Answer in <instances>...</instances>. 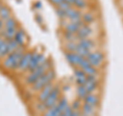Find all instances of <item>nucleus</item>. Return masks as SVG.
I'll use <instances>...</instances> for the list:
<instances>
[{"instance_id": "nucleus-1", "label": "nucleus", "mask_w": 123, "mask_h": 116, "mask_svg": "<svg viewBox=\"0 0 123 116\" xmlns=\"http://www.w3.org/2000/svg\"><path fill=\"white\" fill-rule=\"evenodd\" d=\"M27 49L25 48V45H23V46H18L14 52L8 53L4 59L1 60L2 68L6 71H15L23 55H24Z\"/></svg>"}, {"instance_id": "nucleus-2", "label": "nucleus", "mask_w": 123, "mask_h": 116, "mask_svg": "<svg viewBox=\"0 0 123 116\" xmlns=\"http://www.w3.org/2000/svg\"><path fill=\"white\" fill-rule=\"evenodd\" d=\"M50 68H51V61L50 60H46L43 64L37 66V67L35 69H33L32 71L28 72V74L25 76L24 83L26 84V85L30 86L31 84H33L41 75H43L44 73L47 70H49Z\"/></svg>"}, {"instance_id": "nucleus-3", "label": "nucleus", "mask_w": 123, "mask_h": 116, "mask_svg": "<svg viewBox=\"0 0 123 116\" xmlns=\"http://www.w3.org/2000/svg\"><path fill=\"white\" fill-rule=\"evenodd\" d=\"M55 78V72L52 68L47 70L43 75H41L33 84L30 85V92H38L41 88H43L46 84L52 82Z\"/></svg>"}, {"instance_id": "nucleus-4", "label": "nucleus", "mask_w": 123, "mask_h": 116, "mask_svg": "<svg viewBox=\"0 0 123 116\" xmlns=\"http://www.w3.org/2000/svg\"><path fill=\"white\" fill-rule=\"evenodd\" d=\"M18 29V24L13 17H10L3 22V29L0 32V36H2L6 40L13 39L14 34Z\"/></svg>"}, {"instance_id": "nucleus-5", "label": "nucleus", "mask_w": 123, "mask_h": 116, "mask_svg": "<svg viewBox=\"0 0 123 116\" xmlns=\"http://www.w3.org/2000/svg\"><path fill=\"white\" fill-rule=\"evenodd\" d=\"M60 95H61V86L60 85H55L53 86L52 90L50 91V94L48 95V97L46 98V100L43 102L45 104L46 108H49L53 105H55V104L59 102L60 100Z\"/></svg>"}, {"instance_id": "nucleus-6", "label": "nucleus", "mask_w": 123, "mask_h": 116, "mask_svg": "<svg viewBox=\"0 0 123 116\" xmlns=\"http://www.w3.org/2000/svg\"><path fill=\"white\" fill-rule=\"evenodd\" d=\"M86 59L91 66H93L95 68H98L99 66L102 65L103 61L105 60V55H104L102 52L95 51V52H90L89 55L86 57Z\"/></svg>"}, {"instance_id": "nucleus-7", "label": "nucleus", "mask_w": 123, "mask_h": 116, "mask_svg": "<svg viewBox=\"0 0 123 116\" xmlns=\"http://www.w3.org/2000/svg\"><path fill=\"white\" fill-rule=\"evenodd\" d=\"M31 57H32V52L30 51H26L23 55L22 59L20 61V63L18 65V68H17V72L18 73H24V72H27L28 70V67H29V64H30V60H31Z\"/></svg>"}, {"instance_id": "nucleus-8", "label": "nucleus", "mask_w": 123, "mask_h": 116, "mask_svg": "<svg viewBox=\"0 0 123 116\" xmlns=\"http://www.w3.org/2000/svg\"><path fill=\"white\" fill-rule=\"evenodd\" d=\"M65 57H66L67 61L72 66H77V67H78L79 64L81 63V61L84 59L83 57L78 55V53L75 52H65Z\"/></svg>"}, {"instance_id": "nucleus-9", "label": "nucleus", "mask_w": 123, "mask_h": 116, "mask_svg": "<svg viewBox=\"0 0 123 116\" xmlns=\"http://www.w3.org/2000/svg\"><path fill=\"white\" fill-rule=\"evenodd\" d=\"M53 86H55V83H53V81L48 84H46V85L41 88V90L38 91V96H37V101L38 102H44L46 98L48 97V95L50 94V91L52 90Z\"/></svg>"}, {"instance_id": "nucleus-10", "label": "nucleus", "mask_w": 123, "mask_h": 116, "mask_svg": "<svg viewBox=\"0 0 123 116\" xmlns=\"http://www.w3.org/2000/svg\"><path fill=\"white\" fill-rule=\"evenodd\" d=\"M92 32H93V30H92V28L88 24L83 25L82 27H80L79 30L75 33L76 37H77V40L82 39V38H88L92 34Z\"/></svg>"}, {"instance_id": "nucleus-11", "label": "nucleus", "mask_w": 123, "mask_h": 116, "mask_svg": "<svg viewBox=\"0 0 123 116\" xmlns=\"http://www.w3.org/2000/svg\"><path fill=\"white\" fill-rule=\"evenodd\" d=\"M66 17L68 20H70V22L76 23V22L81 21L82 14L78 9H75V8H73V7H71V8L66 10Z\"/></svg>"}, {"instance_id": "nucleus-12", "label": "nucleus", "mask_w": 123, "mask_h": 116, "mask_svg": "<svg viewBox=\"0 0 123 116\" xmlns=\"http://www.w3.org/2000/svg\"><path fill=\"white\" fill-rule=\"evenodd\" d=\"M83 25H85L84 24V22L81 20V21H79V22H69L67 23L66 25H65V31H67V32H71V33H76L77 31L79 30L80 27H82Z\"/></svg>"}, {"instance_id": "nucleus-13", "label": "nucleus", "mask_w": 123, "mask_h": 116, "mask_svg": "<svg viewBox=\"0 0 123 116\" xmlns=\"http://www.w3.org/2000/svg\"><path fill=\"white\" fill-rule=\"evenodd\" d=\"M13 39L17 41V43L20 46L25 45V43H26V33H25V31L23 29H21V28H18L17 30V32H15V34H14Z\"/></svg>"}, {"instance_id": "nucleus-14", "label": "nucleus", "mask_w": 123, "mask_h": 116, "mask_svg": "<svg viewBox=\"0 0 123 116\" xmlns=\"http://www.w3.org/2000/svg\"><path fill=\"white\" fill-rule=\"evenodd\" d=\"M82 101H83L84 103L89 104V105H91V106L97 107L98 104H99V98H98V96L93 95L92 92H90V94H87V95L85 96V98H84Z\"/></svg>"}, {"instance_id": "nucleus-15", "label": "nucleus", "mask_w": 123, "mask_h": 116, "mask_svg": "<svg viewBox=\"0 0 123 116\" xmlns=\"http://www.w3.org/2000/svg\"><path fill=\"white\" fill-rule=\"evenodd\" d=\"M77 44H78L79 46H81V47H83V48L89 49V51L95 46L94 41L89 39V38H82V39H78L77 40Z\"/></svg>"}, {"instance_id": "nucleus-16", "label": "nucleus", "mask_w": 123, "mask_h": 116, "mask_svg": "<svg viewBox=\"0 0 123 116\" xmlns=\"http://www.w3.org/2000/svg\"><path fill=\"white\" fill-rule=\"evenodd\" d=\"M61 114H62V112L59 108H57L56 104H55V105L47 108V109L41 114V116H59Z\"/></svg>"}, {"instance_id": "nucleus-17", "label": "nucleus", "mask_w": 123, "mask_h": 116, "mask_svg": "<svg viewBox=\"0 0 123 116\" xmlns=\"http://www.w3.org/2000/svg\"><path fill=\"white\" fill-rule=\"evenodd\" d=\"M10 17H12L10 9L7 6H5L4 4H1V3H0V19L4 22L5 20L9 19Z\"/></svg>"}, {"instance_id": "nucleus-18", "label": "nucleus", "mask_w": 123, "mask_h": 116, "mask_svg": "<svg viewBox=\"0 0 123 116\" xmlns=\"http://www.w3.org/2000/svg\"><path fill=\"white\" fill-rule=\"evenodd\" d=\"M98 84H99L98 79H97V80H86V83L84 84V86H85L88 94H90V92L94 91L95 90H97Z\"/></svg>"}, {"instance_id": "nucleus-19", "label": "nucleus", "mask_w": 123, "mask_h": 116, "mask_svg": "<svg viewBox=\"0 0 123 116\" xmlns=\"http://www.w3.org/2000/svg\"><path fill=\"white\" fill-rule=\"evenodd\" d=\"M82 70H83L84 73H85V75H98V68H95L91 65H88V66H86V67L82 68Z\"/></svg>"}, {"instance_id": "nucleus-20", "label": "nucleus", "mask_w": 123, "mask_h": 116, "mask_svg": "<svg viewBox=\"0 0 123 116\" xmlns=\"http://www.w3.org/2000/svg\"><path fill=\"white\" fill-rule=\"evenodd\" d=\"M94 108H95L94 106H91V105H89V104H87V103H83L82 106H81V111L91 116L92 114H93V112H94Z\"/></svg>"}, {"instance_id": "nucleus-21", "label": "nucleus", "mask_w": 123, "mask_h": 116, "mask_svg": "<svg viewBox=\"0 0 123 116\" xmlns=\"http://www.w3.org/2000/svg\"><path fill=\"white\" fill-rule=\"evenodd\" d=\"M76 94H77V96H78L79 99L83 100L88 92H87L86 88H85V86H84V85H78V86H77V88H76Z\"/></svg>"}, {"instance_id": "nucleus-22", "label": "nucleus", "mask_w": 123, "mask_h": 116, "mask_svg": "<svg viewBox=\"0 0 123 116\" xmlns=\"http://www.w3.org/2000/svg\"><path fill=\"white\" fill-rule=\"evenodd\" d=\"M75 52H77L78 55H80L83 58H86L90 53V51L89 49H86V48H83V47H81V46H79L78 44H77L76 48H75Z\"/></svg>"}, {"instance_id": "nucleus-23", "label": "nucleus", "mask_w": 123, "mask_h": 116, "mask_svg": "<svg viewBox=\"0 0 123 116\" xmlns=\"http://www.w3.org/2000/svg\"><path fill=\"white\" fill-rule=\"evenodd\" d=\"M94 15L92 14L91 13H84L82 15V18H81V20L84 22V24H90V23H92L94 21Z\"/></svg>"}, {"instance_id": "nucleus-24", "label": "nucleus", "mask_w": 123, "mask_h": 116, "mask_svg": "<svg viewBox=\"0 0 123 116\" xmlns=\"http://www.w3.org/2000/svg\"><path fill=\"white\" fill-rule=\"evenodd\" d=\"M69 105V102H68V100L66 99V98H62V99H60L59 100V102L56 103V106H57V108L61 110V112L63 113V111L65 110V108H66L67 106Z\"/></svg>"}, {"instance_id": "nucleus-25", "label": "nucleus", "mask_w": 123, "mask_h": 116, "mask_svg": "<svg viewBox=\"0 0 123 116\" xmlns=\"http://www.w3.org/2000/svg\"><path fill=\"white\" fill-rule=\"evenodd\" d=\"M64 38L66 39V41H77L76 34L71 33V32H67V31H65V33H64Z\"/></svg>"}, {"instance_id": "nucleus-26", "label": "nucleus", "mask_w": 123, "mask_h": 116, "mask_svg": "<svg viewBox=\"0 0 123 116\" xmlns=\"http://www.w3.org/2000/svg\"><path fill=\"white\" fill-rule=\"evenodd\" d=\"M76 46H77L76 41H67V43L65 44V48L67 49V52H75Z\"/></svg>"}, {"instance_id": "nucleus-27", "label": "nucleus", "mask_w": 123, "mask_h": 116, "mask_svg": "<svg viewBox=\"0 0 123 116\" xmlns=\"http://www.w3.org/2000/svg\"><path fill=\"white\" fill-rule=\"evenodd\" d=\"M81 101H82L81 99H75L71 104L72 109L73 110H79L80 108H81V106H82V102Z\"/></svg>"}, {"instance_id": "nucleus-28", "label": "nucleus", "mask_w": 123, "mask_h": 116, "mask_svg": "<svg viewBox=\"0 0 123 116\" xmlns=\"http://www.w3.org/2000/svg\"><path fill=\"white\" fill-rule=\"evenodd\" d=\"M35 109H36L37 112H39V113L42 114L46 109H47V108H46L45 104L43 102H37V104L35 105Z\"/></svg>"}, {"instance_id": "nucleus-29", "label": "nucleus", "mask_w": 123, "mask_h": 116, "mask_svg": "<svg viewBox=\"0 0 123 116\" xmlns=\"http://www.w3.org/2000/svg\"><path fill=\"white\" fill-rule=\"evenodd\" d=\"M74 76H75V78H79V77H83V76H86L85 75V73L83 72V70L81 68H75L74 69Z\"/></svg>"}, {"instance_id": "nucleus-30", "label": "nucleus", "mask_w": 123, "mask_h": 116, "mask_svg": "<svg viewBox=\"0 0 123 116\" xmlns=\"http://www.w3.org/2000/svg\"><path fill=\"white\" fill-rule=\"evenodd\" d=\"M73 5L78 7L80 9H82L84 7H86V2H85V0H75V2Z\"/></svg>"}, {"instance_id": "nucleus-31", "label": "nucleus", "mask_w": 123, "mask_h": 116, "mask_svg": "<svg viewBox=\"0 0 123 116\" xmlns=\"http://www.w3.org/2000/svg\"><path fill=\"white\" fill-rule=\"evenodd\" d=\"M71 7H72V5L69 4V3L66 2V1H63L62 3H60V4L57 5V8H60L62 10H65V11H66L67 9H69V8H71Z\"/></svg>"}, {"instance_id": "nucleus-32", "label": "nucleus", "mask_w": 123, "mask_h": 116, "mask_svg": "<svg viewBox=\"0 0 123 116\" xmlns=\"http://www.w3.org/2000/svg\"><path fill=\"white\" fill-rule=\"evenodd\" d=\"M55 13H56V15L60 19H62V20H66V19H67V17H66V11H65V10H62L60 8H55Z\"/></svg>"}, {"instance_id": "nucleus-33", "label": "nucleus", "mask_w": 123, "mask_h": 116, "mask_svg": "<svg viewBox=\"0 0 123 116\" xmlns=\"http://www.w3.org/2000/svg\"><path fill=\"white\" fill-rule=\"evenodd\" d=\"M76 83H77V85H84L86 83V76L76 78Z\"/></svg>"}, {"instance_id": "nucleus-34", "label": "nucleus", "mask_w": 123, "mask_h": 116, "mask_svg": "<svg viewBox=\"0 0 123 116\" xmlns=\"http://www.w3.org/2000/svg\"><path fill=\"white\" fill-rule=\"evenodd\" d=\"M72 111H73V109H72L71 105H68L66 108H65V110L63 111V114H65L66 116H70V114L72 113Z\"/></svg>"}, {"instance_id": "nucleus-35", "label": "nucleus", "mask_w": 123, "mask_h": 116, "mask_svg": "<svg viewBox=\"0 0 123 116\" xmlns=\"http://www.w3.org/2000/svg\"><path fill=\"white\" fill-rule=\"evenodd\" d=\"M63 1H65V0H49V2H50V3H52V4L53 5H59L60 4V3H62V2H63Z\"/></svg>"}, {"instance_id": "nucleus-36", "label": "nucleus", "mask_w": 123, "mask_h": 116, "mask_svg": "<svg viewBox=\"0 0 123 116\" xmlns=\"http://www.w3.org/2000/svg\"><path fill=\"white\" fill-rule=\"evenodd\" d=\"M80 115V111L79 110H73L72 113L70 114V116H79Z\"/></svg>"}, {"instance_id": "nucleus-37", "label": "nucleus", "mask_w": 123, "mask_h": 116, "mask_svg": "<svg viewBox=\"0 0 123 116\" xmlns=\"http://www.w3.org/2000/svg\"><path fill=\"white\" fill-rule=\"evenodd\" d=\"M66 2H68L69 4H71V5H73L74 4V2H75V0H65Z\"/></svg>"}, {"instance_id": "nucleus-38", "label": "nucleus", "mask_w": 123, "mask_h": 116, "mask_svg": "<svg viewBox=\"0 0 123 116\" xmlns=\"http://www.w3.org/2000/svg\"><path fill=\"white\" fill-rule=\"evenodd\" d=\"M2 29H3V21L0 19V32L2 31Z\"/></svg>"}, {"instance_id": "nucleus-39", "label": "nucleus", "mask_w": 123, "mask_h": 116, "mask_svg": "<svg viewBox=\"0 0 123 116\" xmlns=\"http://www.w3.org/2000/svg\"><path fill=\"white\" fill-rule=\"evenodd\" d=\"M4 38H3L2 36H0V47H1V45H2V43H3V42H4Z\"/></svg>"}, {"instance_id": "nucleus-40", "label": "nucleus", "mask_w": 123, "mask_h": 116, "mask_svg": "<svg viewBox=\"0 0 123 116\" xmlns=\"http://www.w3.org/2000/svg\"><path fill=\"white\" fill-rule=\"evenodd\" d=\"M59 116H66V115H65V114H63V113H62L61 115H59Z\"/></svg>"}]
</instances>
